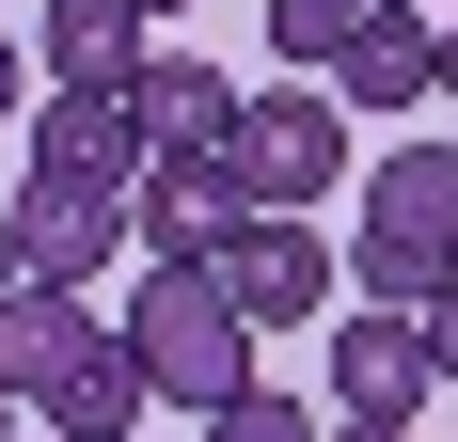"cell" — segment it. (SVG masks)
Wrapping results in <instances>:
<instances>
[{
	"mask_svg": "<svg viewBox=\"0 0 458 442\" xmlns=\"http://www.w3.org/2000/svg\"><path fill=\"white\" fill-rule=\"evenodd\" d=\"M127 348H142V379L206 427L222 395H253V316H237V285L206 253H158L142 268V301H127Z\"/></svg>",
	"mask_w": 458,
	"mask_h": 442,
	"instance_id": "6da1fadb",
	"label": "cell"
},
{
	"mask_svg": "<svg viewBox=\"0 0 458 442\" xmlns=\"http://www.w3.org/2000/svg\"><path fill=\"white\" fill-rule=\"evenodd\" d=\"M348 285H364V301H443V285H458V142H411V158L364 174Z\"/></svg>",
	"mask_w": 458,
	"mask_h": 442,
	"instance_id": "7a4b0ae2",
	"label": "cell"
},
{
	"mask_svg": "<svg viewBox=\"0 0 458 442\" xmlns=\"http://www.w3.org/2000/svg\"><path fill=\"white\" fill-rule=\"evenodd\" d=\"M222 158H237L253 206H332V174H348V95L332 80H253Z\"/></svg>",
	"mask_w": 458,
	"mask_h": 442,
	"instance_id": "3957f363",
	"label": "cell"
},
{
	"mask_svg": "<svg viewBox=\"0 0 458 442\" xmlns=\"http://www.w3.org/2000/svg\"><path fill=\"white\" fill-rule=\"evenodd\" d=\"M206 268L237 285V316H253V332H317V316H332V285H348V253H332L301 206H237V237H222Z\"/></svg>",
	"mask_w": 458,
	"mask_h": 442,
	"instance_id": "277c9868",
	"label": "cell"
},
{
	"mask_svg": "<svg viewBox=\"0 0 458 442\" xmlns=\"http://www.w3.org/2000/svg\"><path fill=\"white\" fill-rule=\"evenodd\" d=\"M443 395V348H427V301H364L348 332H332V411H411Z\"/></svg>",
	"mask_w": 458,
	"mask_h": 442,
	"instance_id": "5b68a950",
	"label": "cell"
},
{
	"mask_svg": "<svg viewBox=\"0 0 458 442\" xmlns=\"http://www.w3.org/2000/svg\"><path fill=\"white\" fill-rule=\"evenodd\" d=\"M142 111H127V80H47V111H32V174H80V190H142Z\"/></svg>",
	"mask_w": 458,
	"mask_h": 442,
	"instance_id": "8992f818",
	"label": "cell"
},
{
	"mask_svg": "<svg viewBox=\"0 0 458 442\" xmlns=\"http://www.w3.org/2000/svg\"><path fill=\"white\" fill-rule=\"evenodd\" d=\"M0 221H16V268H47V285H95L111 253H142V237H127V190H80V174H32Z\"/></svg>",
	"mask_w": 458,
	"mask_h": 442,
	"instance_id": "52a82bcc",
	"label": "cell"
},
{
	"mask_svg": "<svg viewBox=\"0 0 458 442\" xmlns=\"http://www.w3.org/2000/svg\"><path fill=\"white\" fill-rule=\"evenodd\" d=\"M237 158H142V190H127V237H142V268L158 253H222L237 237Z\"/></svg>",
	"mask_w": 458,
	"mask_h": 442,
	"instance_id": "ba28073f",
	"label": "cell"
},
{
	"mask_svg": "<svg viewBox=\"0 0 458 442\" xmlns=\"http://www.w3.org/2000/svg\"><path fill=\"white\" fill-rule=\"evenodd\" d=\"M237 95H253V80L190 64V47H142L127 111H142V142H158V158H222V142H237Z\"/></svg>",
	"mask_w": 458,
	"mask_h": 442,
	"instance_id": "9c48e42d",
	"label": "cell"
},
{
	"mask_svg": "<svg viewBox=\"0 0 458 442\" xmlns=\"http://www.w3.org/2000/svg\"><path fill=\"white\" fill-rule=\"evenodd\" d=\"M32 411H47V427H64V442H127L142 411H158V379H142V348H127V332H111V316H95L80 348H64V379H47Z\"/></svg>",
	"mask_w": 458,
	"mask_h": 442,
	"instance_id": "30bf717a",
	"label": "cell"
},
{
	"mask_svg": "<svg viewBox=\"0 0 458 442\" xmlns=\"http://www.w3.org/2000/svg\"><path fill=\"white\" fill-rule=\"evenodd\" d=\"M332 95H348V111H427V95H443V16H379V32L332 64Z\"/></svg>",
	"mask_w": 458,
	"mask_h": 442,
	"instance_id": "8fae6325",
	"label": "cell"
},
{
	"mask_svg": "<svg viewBox=\"0 0 458 442\" xmlns=\"http://www.w3.org/2000/svg\"><path fill=\"white\" fill-rule=\"evenodd\" d=\"M158 16L142 0H47V80H142Z\"/></svg>",
	"mask_w": 458,
	"mask_h": 442,
	"instance_id": "7c38bea8",
	"label": "cell"
},
{
	"mask_svg": "<svg viewBox=\"0 0 458 442\" xmlns=\"http://www.w3.org/2000/svg\"><path fill=\"white\" fill-rule=\"evenodd\" d=\"M379 16H395V0H269V47L301 64V80H332V64H348Z\"/></svg>",
	"mask_w": 458,
	"mask_h": 442,
	"instance_id": "4fadbf2b",
	"label": "cell"
},
{
	"mask_svg": "<svg viewBox=\"0 0 458 442\" xmlns=\"http://www.w3.org/2000/svg\"><path fill=\"white\" fill-rule=\"evenodd\" d=\"M206 442H332V427H301V395H269V379H253V395L206 411Z\"/></svg>",
	"mask_w": 458,
	"mask_h": 442,
	"instance_id": "5bb4252c",
	"label": "cell"
},
{
	"mask_svg": "<svg viewBox=\"0 0 458 442\" xmlns=\"http://www.w3.org/2000/svg\"><path fill=\"white\" fill-rule=\"evenodd\" d=\"M16 111H32V47L0 32V127H16Z\"/></svg>",
	"mask_w": 458,
	"mask_h": 442,
	"instance_id": "9a60e30c",
	"label": "cell"
},
{
	"mask_svg": "<svg viewBox=\"0 0 458 442\" xmlns=\"http://www.w3.org/2000/svg\"><path fill=\"white\" fill-rule=\"evenodd\" d=\"M427 348H443V395H458V285L427 301Z\"/></svg>",
	"mask_w": 458,
	"mask_h": 442,
	"instance_id": "2e32d148",
	"label": "cell"
},
{
	"mask_svg": "<svg viewBox=\"0 0 458 442\" xmlns=\"http://www.w3.org/2000/svg\"><path fill=\"white\" fill-rule=\"evenodd\" d=\"M332 442H411V427H395V411H332Z\"/></svg>",
	"mask_w": 458,
	"mask_h": 442,
	"instance_id": "e0dca14e",
	"label": "cell"
},
{
	"mask_svg": "<svg viewBox=\"0 0 458 442\" xmlns=\"http://www.w3.org/2000/svg\"><path fill=\"white\" fill-rule=\"evenodd\" d=\"M443 95H458V16H443Z\"/></svg>",
	"mask_w": 458,
	"mask_h": 442,
	"instance_id": "ac0fdd59",
	"label": "cell"
},
{
	"mask_svg": "<svg viewBox=\"0 0 458 442\" xmlns=\"http://www.w3.org/2000/svg\"><path fill=\"white\" fill-rule=\"evenodd\" d=\"M0 285H16V221H0Z\"/></svg>",
	"mask_w": 458,
	"mask_h": 442,
	"instance_id": "d6986e66",
	"label": "cell"
},
{
	"mask_svg": "<svg viewBox=\"0 0 458 442\" xmlns=\"http://www.w3.org/2000/svg\"><path fill=\"white\" fill-rule=\"evenodd\" d=\"M0 442H16V379H0Z\"/></svg>",
	"mask_w": 458,
	"mask_h": 442,
	"instance_id": "ffe728a7",
	"label": "cell"
},
{
	"mask_svg": "<svg viewBox=\"0 0 458 442\" xmlns=\"http://www.w3.org/2000/svg\"><path fill=\"white\" fill-rule=\"evenodd\" d=\"M142 16H190V0H142Z\"/></svg>",
	"mask_w": 458,
	"mask_h": 442,
	"instance_id": "44dd1931",
	"label": "cell"
},
{
	"mask_svg": "<svg viewBox=\"0 0 458 442\" xmlns=\"http://www.w3.org/2000/svg\"><path fill=\"white\" fill-rule=\"evenodd\" d=\"M395 16H427V0H395Z\"/></svg>",
	"mask_w": 458,
	"mask_h": 442,
	"instance_id": "7402d4cb",
	"label": "cell"
},
{
	"mask_svg": "<svg viewBox=\"0 0 458 442\" xmlns=\"http://www.w3.org/2000/svg\"><path fill=\"white\" fill-rule=\"evenodd\" d=\"M127 442H142V427H127Z\"/></svg>",
	"mask_w": 458,
	"mask_h": 442,
	"instance_id": "603a6c76",
	"label": "cell"
}]
</instances>
